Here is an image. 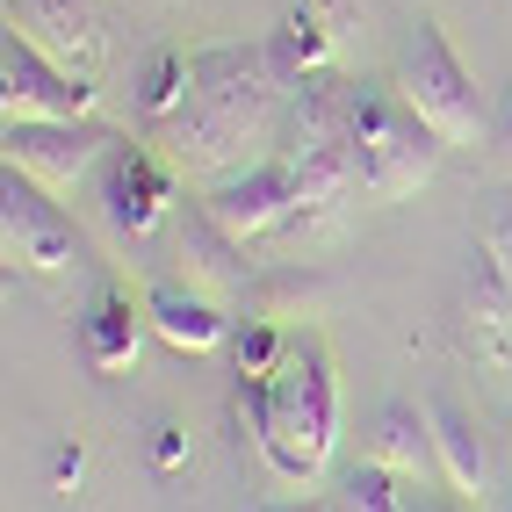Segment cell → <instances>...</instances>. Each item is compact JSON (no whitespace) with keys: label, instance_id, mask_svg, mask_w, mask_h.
Masks as SVG:
<instances>
[{"label":"cell","instance_id":"6da1fadb","mask_svg":"<svg viewBox=\"0 0 512 512\" xmlns=\"http://www.w3.org/2000/svg\"><path fill=\"white\" fill-rule=\"evenodd\" d=\"M289 94H296V80L282 73L275 44L195 51V87H188V109L166 123V145H174L181 166L224 181V174H238V166L275 152Z\"/></svg>","mask_w":512,"mask_h":512},{"label":"cell","instance_id":"7a4b0ae2","mask_svg":"<svg viewBox=\"0 0 512 512\" xmlns=\"http://www.w3.org/2000/svg\"><path fill=\"white\" fill-rule=\"evenodd\" d=\"M238 404L253 419L267 469L282 484H318L332 462V440H339V375H332L325 339L303 332L275 375H238Z\"/></svg>","mask_w":512,"mask_h":512},{"label":"cell","instance_id":"3957f363","mask_svg":"<svg viewBox=\"0 0 512 512\" xmlns=\"http://www.w3.org/2000/svg\"><path fill=\"white\" fill-rule=\"evenodd\" d=\"M275 152L296 174V224L289 231H332L339 210H347L354 195H368L354 138H347V116H339V87H325V80H296Z\"/></svg>","mask_w":512,"mask_h":512},{"label":"cell","instance_id":"277c9868","mask_svg":"<svg viewBox=\"0 0 512 512\" xmlns=\"http://www.w3.org/2000/svg\"><path fill=\"white\" fill-rule=\"evenodd\" d=\"M339 116H347V138H354V159H361V188L368 202H404L433 181L440 166V145L433 123L404 101L397 80H339Z\"/></svg>","mask_w":512,"mask_h":512},{"label":"cell","instance_id":"5b68a950","mask_svg":"<svg viewBox=\"0 0 512 512\" xmlns=\"http://www.w3.org/2000/svg\"><path fill=\"white\" fill-rule=\"evenodd\" d=\"M397 87L433 123V138L448 145V152H476V145H484V130H491L484 94H476L469 65L455 58L448 29H440L433 15H419L412 29H404V44H397Z\"/></svg>","mask_w":512,"mask_h":512},{"label":"cell","instance_id":"8992f818","mask_svg":"<svg viewBox=\"0 0 512 512\" xmlns=\"http://www.w3.org/2000/svg\"><path fill=\"white\" fill-rule=\"evenodd\" d=\"M0 246H8V267H22V275H73V267H87L80 224L22 166H0Z\"/></svg>","mask_w":512,"mask_h":512},{"label":"cell","instance_id":"52a82bcc","mask_svg":"<svg viewBox=\"0 0 512 512\" xmlns=\"http://www.w3.org/2000/svg\"><path fill=\"white\" fill-rule=\"evenodd\" d=\"M94 94L101 87L87 73L44 58L29 37L8 29V44H0V109H8V123H80L94 116Z\"/></svg>","mask_w":512,"mask_h":512},{"label":"cell","instance_id":"ba28073f","mask_svg":"<svg viewBox=\"0 0 512 512\" xmlns=\"http://www.w3.org/2000/svg\"><path fill=\"white\" fill-rule=\"evenodd\" d=\"M116 145H123V138H116L109 123H94V116H80V123H8L0 159L22 166L29 181H44L51 195H73Z\"/></svg>","mask_w":512,"mask_h":512},{"label":"cell","instance_id":"9c48e42d","mask_svg":"<svg viewBox=\"0 0 512 512\" xmlns=\"http://www.w3.org/2000/svg\"><path fill=\"white\" fill-rule=\"evenodd\" d=\"M202 217H210L224 238H267V231H289L296 224V174L282 166V152H267L253 166H238V174L210 181L202 188Z\"/></svg>","mask_w":512,"mask_h":512},{"label":"cell","instance_id":"30bf717a","mask_svg":"<svg viewBox=\"0 0 512 512\" xmlns=\"http://www.w3.org/2000/svg\"><path fill=\"white\" fill-rule=\"evenodd\" d=\"M174 174L145 152V145H116L109 159H101V217H109L116 238H152L166 217H174Z\"/></svg>","mask_w":512,"mask_h":512},{"label":"cell","instance_id":"8fae6325","mask_svg":"<svg viewBox=\"0 0 512 512\" xmlns=\"http://www.w3.org/2000/svg\"><path fill=\"white\" fill-rule=\"evenodd\" d=\"M8 29L29 37L44 58L73 65L94 80L101 51H109V29H101V0H8Z\"/></svg>","mask_w":512,"mask_h":512},{"label":"cell","instance_id":"7c38bea8","mask_svg":"<svg viewBox=\"0 0 512 512\" xmlns=\"http://www.w3.org/2000/svg\"><path fill=\"white\" fill-rule=\"evenodd\" d=\"M354 15H361V0H289L282 29L267 37V44H275V58H282V73H289V80H318L325 65H332V51H339V37H347Z\"/></svg>","mask_w":512,"mask_h":512},{"label":"cell","instance_id":"4fadbf2b","mask_svg":"<svg viewBox=\"0 0 512 512\" xmlns=\"http://www.w3.org/2000/svg\"><path fill=\"white\" fill-rule=\"evenodd\" d=\"M145 318H152V332L166 339V347H181V354H217L231 339V318L202 289H181V282H159L145 296Z\"/></svg>","mask_w":512,"mask_h":512},{"label":"cell","instance_id":"5bb4252c","mask_svg":"<svg viewBox=\"0 0 512 512\" xmlns=\"http://www.w3.org/2000/svg\"><path fill=\"white\" fill-rule=\"evenodd\" d=\"M138 325H152V318L130 311V296L116 282H101L94 303L80 311V361L94 375H123L130 361H138Z\"/></svg>","mask_w":512,"mask_h":512},{"label":"cell","instance_id":"9a60e30c","mask_svg":"<svg viewBox=\"0 0 512 512\" xmlns=\"http://www.w3.org/2000/svg\"><path fill=\"white\" fill-rule=\"evenodd\" d=\"M368 462H383L390 476H433V426L419 404H383L375 412V440H368Z\"/></svg>","mask_w":512,"mask_h":512},{"label":"cell","instance_id":"2e32d148","mask_svg":"<svg viewBox=\"0 0 512 512\" xmlns=\"http://www.w3.org/2000/svg\"><path fill=\"white\" fill-rule=\"evenodd\" d=\"M426 426H433V469H440V484H448L455 498H476V491H484V448H476L469 419L455 412V404H426Z\"/></svg>","mask_w":512,"mask_h":512},{"label":"cell","instance_id":"e0dca14e","mask_svg":"<svg viewBox=\"0 0 512 512\" xmlns=\"http://www.w3.org/2000/svg\"><path fill=\"white\" fill-rule=\"evenodd\" d=\"M188 87H195V58L188 51H152L138 65V109L152 123H174L188 109Z\"/></svg>","mask_w":512,"mask_h":512},{"label":"cell","instance_id":"ac0fdd59","mask_svg":"<svg viewBox=\"0 0 512 512\" xmlns=\"http://www.w3.org/2000/svg\"><path fill=\"white\" fill-rule=\"evenodd\" d=\"M404 476H390L383 462H354L347 476H339V505L332 512H404Z\"/></svg>","mask_w":512,"mask_h":512},{"label":"cell","instance_id":"d6986e66","mask_svg":"<svg viewBox=\"0 0 512 512\" xmlns=\"http://www.w3.org/2000/svg\"><path fill=\"white\" fill-rule=\"evenodd\" d=\"M231 361H238V375H275V368H282V332H275V318H246V332L231 339Z\"/></svg>","mask_w":512,"mask_h":512},{"label":"cell","instance_id":"ffe728a7","mask_svg":"<svg viewBox=\"0 0 512 512\" xmlns=\"http://www.w3.org/2000/svg\"><path fill=\"white\" fill-rule=\"evenodd\" d=\"M484 275L512 296V195H498L484 217Z\"/></svg>","mask_w":512,"mask_h":512},{"label":"cell","instance_id":"44dd1931","mask_svg":"<svg viewBox=\"0 0 512 512\" xmlns=\"http://www.w3.org/2000/svg\"><path fill=\"white\" fill-rule=\"evenodd\" d=\"M181 462H188V433L159 419L152 426V469H181Z\"/></svg>","mask_w":512,"mask_h":512},{"label":"cell","instance_id":"7402d4cb","mask_svg":"<svg viewBox=\"0 0 512 512\" xmlns=\"http://www.w3.org/2000/svg\"><path fill=\"white\" fill-rule=\"evenodd\" d=\"M51 476H58V491H73L80 476H87V448H58L51 455Z\"/></svg>","mask_w":512,"mask_h":512},{"label":"cell","instance_id":"603a6c76","mask_svg":"<svg viewBox=\"0 0 512 512\" xmlns=\"http://www.w3.org/2000/svg\"><path fill=\"white\" fill-rule=\"evenodd\" d=\"M246 512H325L318 498H275V505H246Z\"/></svg>","mask_w":512,"mask_h":512},{"label":"cell","instance_id":"cb8c5ba5","mask_svg":"<svg viewBox=\"0 0 512 512\" xmlns=\"http://www.w3.org/2000/svg\"><path fill=\"white\" fill-rule=\"evenodd\" d=\"M404 512H462V505H440V498H419V491H404Z\"/></svg>","mask_w":512,"mask_h":512},{"label":"cell","instance_id":"d4e9b609","mask_svg":"<svg viewBox=\"0 0 512 512\" xmlns=\"http://www.w3.org/2000/svg\"><path fill=\"white\" fill-rule=\"evenodd\" d=\"M505 138H512V94H505Z\"/></svg>","mask_w":512,"mask_h":512},{"label":"cell","instance_id":"484cf974","mask_svg":"<svg viewBox=\"0 0 512 512\" xmlns=\"http://www.w3.org/2000/svg\"><path fill=\"white\" fill-rule=\"evenodd\" d=\"M498 512H512V491H505V498H498Z\"/></svg>","mask_w":512,"mask_h":512}]
</instances>
